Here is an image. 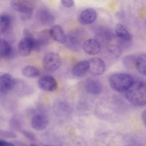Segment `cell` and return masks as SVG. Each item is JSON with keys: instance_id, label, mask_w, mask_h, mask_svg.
Segmentation results:
<instances>
[{"instance_id": "obj_1", "label": "cell", "mask_w": 146, "mask_h": 146, "mask_svg": "<svg viewBox=\"0 0 146 146\" xmlns=\"http://www.w3.org/2000/svg\"><path fill=\"white\" fill-rule=\"evenodd\" d=\"M125 97L131 104L137 106L146 104V83L142 81L133 82L125 91Z\"/></svg>"}, {"instance_id": "obj_2", "label": "cell", "mask_w": 146, "mask_h": 146, "mask_svg": "<svg viewBox=\"0 0 146 146\" xmlns=\"http://www.w3.org/2000/svg\"><path fill=\"white\" fill-rule=\"evenodd\" d=\"M134 80L132 76L124 73H116L111 75L108 79L111 88L115 91H126L132 84Z\"/></svg>"}, {"instance_id": "obj_3", "label": "cell", "mask_w": 146, "mask_h": 146, "mask_svg": "<svg viewBox=\"0 0 146 146\" xmlns=\"http://www.w3.org/2000/svg\"><path fill=\"white\" fill-rule=\"evenodd\" d=\"M17 80L10 74L0 72V95L7 94L9 91L13 89Z\"/></svg>"}, {"instance_id": "obj_4", "label": "cell", "mask_w": 146, "mask_h": 146, "mask_svg": "<svg viewBox=\"0 0 146 146\" xmlns=\"http://www.w3.org/2000/svg\"><path fill=\"white\" fill-rule=\"evenodd\" d=\"M61 62V58L58 54L50 52L44 57L43 59V66L46 70L53 71L60 67Z\"/></svg>"}, {"instance_id": "obj_5", "label": "cell", "mask_w": 146, "mask_h": 146, "mask_svg": "<svg viewBox=\"0 0 146 146\" xmlns=\"http://www.w3.org/2000/svg\"><path fill=\"white\" fill-rule=\"evenodd\" d=\"M89 69L88 72L93 76H99L105 71L106 64L103 59L99 57H94L88 60Z\"/></svg>"}, {"instance_id": "obj_6", "label": "cell", "mask_w": 146, "mask_h": 146, "mask_svg": "<svg viewBox=\"0 0 146 146\" xmlns=\"http://www.w3.org/2000/svg\"><path fill=\"white\" fill-rule=\"evenodd\" d=\"M14 10L21 14L33 13L35 5L33 2L25 0H13L10 2Z\"/></svg>"}, {"instance_id": "obj_7", "label": "cell", "mask_w": 146, "mask_h": 146, "mask_svg": "<svg viewBox=\"0 0 146 146\" xmlns=\"http://www.w3.org/2000/svg\"><path fill=\"white\" fill-rule=\"evenodd\" d=\"M38 84L40 88L46 91H54L58 88L56 80L50 75H45L40 78Z\"/></svg>"}, {"instance_id": "obj_8", "label": "cell", "mask_w": 146, "mask_h": 146, "mask_svg": "<svg viewBox=\"0 0 146 146\" xmlns=\"http://www.w3.org/2000/svg\"><path fill=\"white\" fill-rule=\"evenodd\" d=\"M97 17L96 11L92 8H87L82 10L79 15V22L83 25L94 23Z\"/></svg>"}, {"instance_id": "obj_9", "label": "cell", "mask_w": 146, "mask_h": 146, "mask_svg": "<svg viewBox=\"0 0 146 146\" xmlns=\"http://www.w3.org/2000/svg\"><path fill=\"white\" fill-rule=\"evenodd\" d=\"M84 51L90 55L98 54L101 50L100 42L96 39H88L82 45Z\"/></svg>"}, {"instance_id": "obj_10", "label": "cell", "mask_w": 146, "mask_h": 146, "mask_svg": "<svg viewBox=\"0 0 146 146\" xmlns=\"http://www.w3.org/2000/svg\"><path fill=\"white\" fill-rule=\"evenodd\" d=\"M50 33L53 40L62 44L66 43L67 36L61 26L59 25H53L50 29Z\"/></svg>"}, {"instance_id": "obj_11", "label": "cell", "mask_w": 146, "mask_h": 146, "mask_svg": "<svg viewBox=\"0 0 146 146\" xmlns=\"http://www.w3.org/2000/svg\"><path fill=\"white\" fill-rule=\"evenodd\" d=\"M0 29L3 34L9 36L12 31L11 19L7 14H2L0 16Z\"/></svg>"}, {"instance_id": "obj_12", "label": "cell", "mask_w": 146, "mask_h": 146, "mask_svg": "<svg viewBox=\"0 0 146 146\" xmlns=\"http://www.w3.org/2000/svg\"><path fill=\"white\" fill-rule=\"evenodd\" d=\"M48 124L47 118L40 114L35 115L31 120V124L33 129L36 131H42L45 129Z\"/></svg>"}, {"instance_id": "obj_13", "label": "cell", "mask_w": 146, "mask_h": 146, "mask_svg": "<svg viewBox=\"0 0 146 146\" xmlns=\"http://www.w3.org/2000/svg\"><path fill=\"white\" fill-rule=\"evenodd\" d=\"M89 69L88 60H82L76 63L72 67L71 72L72 74L76 77L83 76Z\"/></svg>"}, {"instance_id": "obj_14", "label": "cell", "mask_w": 146, "mask_h": 146, "mask_svg": "<svg viewBox=\"0 0 146 146\" xmlns=\"http://www.w3.org/2000/svg\"><path fill=\"white\" fill-rule=\"evenodd\" d=\"M86 91L92 95H99L102 91V86L99 82L96 80L89 79L84 84Z\"/></svg>"}, {"instance_id": "obj_15", "label": "cell", "mask_w": 146, "mask_h": 146, "mask_svg": "<svg viewBox=\"0 0 146 146\" xmlns=\"http://www.w3.org/2000/svg\"><path fill=\"white\" fill-rule=\"evenodd\" d=\"M14 50L10 43L4 39H1L0 42V58H10L13 56Z\"/></svg>"}, {"instance_id": "obj_16", "label": "cell", "mask_w": 146, "mask_h": 146, "mask_svg": "<svg viewBox=\"0 0 146 146\" xmlns=\"http://www.w3.org/2000/svg\"><path fill=\"white\" fill-rule=\"evenodd\" d=\"M38 18L40 22L44 26H52L55 22L53 15L47 10H41L38 12Z\"/></svg>"}, {"instance_id": "obj_17", "label": "cell", "mask_w": 146, "mask_h": 146, "mask_svg": "<svg viewBox=\"0 0 146 146\" xmlns=\"http://www.w3.org/2000/svg\"><path fill=\"white\" fill-rule=\"evenodd\" d=\"M115 31L116 35L121 39L125 41H130L132 39V34L125 28V27L120 24L118 23L115 26Z\"/></svg>"}, {"instance_id": "obj_18", "label": "cell", "mask_w": 146, "mask_h": 146, "mask_svg": "<svg viewBox=\"0 0 146 146\" xmlns=\"http://www.w3.org/2000/svg\"><path fill=\"white\" fill-rule=\"evenodd\" d=\"M135 68L140 74L146 76V54H140L136 56Z\"/></svg>"}, {"instance_id": "obj_19", "label": "cell", "mask_w": 146, "mask_h": 146, "mask_svg": "<svg viewBox=\"0 0 146 146\" xmlns=\"http://www.w3.org/2000/svg\"><path fill=\"white\" fill-rule=\"evenodd\" d=\"M40 47L48 44L52 39L50 33V29H45L40 32L36 39Z\"/></svg>"}, {"instance_id": "obj_20", "label": "cell", "mask_w": 146, "mask_h": 146, "mask_svg": "<svg viewBox=\"0 0 146 146\" xmlns=\"http://www.w3.org/2000/svg\"><path fill=\"white\" fill-rule=\"evenodd\" d=\"M22 72L25 76L30 78H35L40 75L39 70L36 67L30 65L25 66L22 69Z\"/></svg>"}, {"instance_id": "obj_21", "label": "cell", "mask_w": 146, "mask_h": 146, "mask_svg": "<svg viewBox=\"0 0 146 146\" xmlns=\"http://www.w3.org/2000/svg\"><path fill=\"white\" fill-rule=\"evenodd\" d=\"M136 58L133 55H127L125 56L122 58V62L124 66L128 68H135Z\"/></svg>"}, {"instance_id": "obj_22", "label": "cell", "mask_w": 146, "mask_h": 146, "mask_svg": "<svg viewBox=\"0 0 146 146\" xmlns=\"http://www.w3.org/2000/svg\"><path fill=\"white\" fill-rule=\"evenodd\" d=\"M0 136H2L5 138L15 139L17 137V134L12 131L0 129Z\"/></svg>"}, {"instance_id": "obj_23", "label": "cell", "mask_w": 146, "mask_h": 146, "mask_svg": "<svg viewBox=\"0 0 146 146\" xmlns=\"http://www.w3.org/2000/svg\"><path fill=\"white\" fill-rule=\"evenodd\" d=\"M10 124H11V126L14 129H19L22 126L21 121L19 118L17 116H14L13 118L11 120Z\"/></svg>"}, {"instance_id": "obj_24", "label": "cell", "mask_w": 146, "mask_h": 146, "mask_svg": "<svg viewBox=\"0 0 146 146\" xmlns=\"http://www.w3.org/2000/svg\"><path fill=\"white\" fill-rule=\"evenodd\" d=\"M21 132L26 138L29 139L30 140H34L35 139V137L34 135L29 131H27L25 129H22Z\"/></svg>"}, {"instance_id": "obj_25", "label": "cell", "mask_w": 146, "mask_h": 146, "mask_svg": "<svg viewBox=\"0 0 146 146\" xmlns=\"http://www.w3.org/2000/svg\"><path fill=\"white\" fill-rule=\"evenodd\" d=\"M61 3L66 7H71L74 4V2L72 0H62L61 1Z\"/></svg>"}, {"instance_id": "obj_26", "label": "cell", "mask_w": 146, "mask_h": 146, "mask_svg": "<svg viewBox=\"0 0 146 146\" xmlns=\"http://www.w3.org/2000/svg\"><path fill=\"white\" fill-rule=\"evenodd\" d=\"M33 13H27V14H20V17L23 21H27L31 18Z\"/></svg>"}, {"instance_id": "obj_27", "label": "cell", "mask_w": 146, "mask_h": 146, "mask_svg": "<svg viewBox=\"0 0 146 146\" xmlns=\"http://www.w3.org/2000/svg\"><path fill=\"white\" fill-rule=\"evenodd\" d=\"M0 146H14V145L12 143L3 140H0Z\"/></svg>"}, {"instance_id": "obj_28", "label": "cell", "mask_w": 146, "mask_h": 146, "mask_svg": "<svg viewBox=\"0 0 146 146\" xmlns=\"http://www.w3.org/2000/svg\"><path fill=\"white\" fill-rule=\"evenodd\" d=\"M141 119L144 124L146 127V110H144L141 113Z\"/></svg>"}, {"instance_id": "obj_29", "label": "cell", "mask_w": 146, "mask_h": 146, "mask_svg": "<svg viewBox=\"0 0 146 146\" xmlns=\"http://www.w3.org/2000/svg\"><path fill=\"white\" fill-rule=\"evenodd\" d=\"M128 146H140V144H137L136 143H131L130 144H129Z\"/></svg>"}, {"instance_id": "obj_30", "label": "cell", "mask_w": 146, "mask_h": 146, "mask_svg": "<svg viewBox=\"0 0 146 146\" xmlns=\"http://www.w3.org/2000/svg\"><path fill=\"white\" fill-rule=\"evenodd\" d=\"M30 146H38L37 145H35V144H31Z\"/></svg>"}, {"instance_id": "obj_31", "label": "cell", "mask_w": 146, "mask_h": 146, "mask_svg": "<svg viewBox=\"0 0 146 146\" xmlns=\"http://www.w3.org/2000/svg\"><path fill=\"white\" fill-rule=\"evenodd\" d=\"M1 34H0V42H1Z\"/></svg>"}, {"instance_id": "obj_32", "label": "cell", "mask_w": 146, "mask_h": 146, "mask_svg": "<svg viewBox=\"0 0 146 146\" xmlns=\"http://www.w3.org/2000/svg\"><path fill=\"white\" fill-rule=\"evenodd\" d=\"M45 146H49V145H45Z\"/></svg>"}]
</instances>
